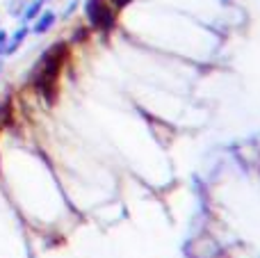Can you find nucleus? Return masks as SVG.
Wrapping results in <instances>:
<instances>
[{
  "mask_svg": "<svg viewBox=\"0 0 260 258\" xmlns=\"http://www.w3.org/2000/svg\"><path fill=\"white\" fill-rule=\"evenodd\" d=\"M105 3H108L114 12H119V9H123L126 5H130V0H105Z\"/></svg>",
  "mask_w": 260,
  "mask_h": 258,
  "instance_id": "7",
  "label": "nucleus"
},
{
  "mask_svg": "<svg viewBox=\"0 0 260 258\" xmlns=\"http://www.w3.org/2000/svg\"><path fill=\"white\" fill-rule=\"evenodd\" d=\"M27 32H30V27H27V25H23L21 30H16V32H14L12 41H7V46H5V55H12V53H16V48L23 44V39H25V37H27Z\"/></svg>",
  "mask_w": 260,
  "mask_h": 258,
  "instance_id": "3",
  "label": "nucleus"
},
{
  "mask_svg": "<svg viewBox=\"0 0 260 258\" xmlns=\"http://www.w3.org/2000/svg\"><path fill=\"white\" fill-rule=\"evenodd\" d=\"M76 7H78V0H73V3L67 7V12H64V16H71V14L76 12Z\"/></svg>",
  "mask_w": 260,
  "mask_h": 258,
  "instance_id": "9",
  "label": "nucleus"
},
{
  "mask_svg": "<svg viewBox=\"0 0 260 258\" xmlns=\"http://www.w3.org/2000/svg\"><path fill=\"white\" fill-rule=\"evenodd\" d=\"M85 14L89 18V25L94 30L112 32L117 25V12L110 7L105 0H87L85 3Z\"/></svg>",
  "mask_w": 260,
  "mask_h": 258,
  "instance_id": "2",
  "label": "nucleus"
},
{
  "mask_svg": "<svg viewBox=\"0 0 260 258\" xmlns=\"http://www.w3.org/2000/svg\"><path fill=\"white\" fill-rule=\"evenodd\" d=\"M5 46H7V32L0 30V53H5Z\"/></svg>",
  "mask_w": 260,
  "mask_h": 258,
  "instance_id": "8",
  "label": "nucleus"
},
{
  "mask_svg": "<svg viewBox=\"0 0 260 258\" xmlns=\"http://www.w3.org/2000/svg\"><path fill=\"white\" fill-rule=\"evenodd\" d=\"M67 57H69V44L67 41H55L39 59V67L35 71L32 85H35V89L48 103H53L55 96H57V80H59V73H62Z\"/></svg>",
  "mask_w": 260,
  "mask_h": 258,
  "instance_id": "1",
  "label": "nucleus"
},
{
  "mask_svg": "<svg viewBox=\"0 0 260 258\" xmlns=\"http://www.w3.org/2000/svg\"><path fill=\"white\" fill-rule=\"evenodd\" d=\"M89 39V27H78L76 32H73V37H71V41H69V44H82V41H87Z\"/></svg>",
  "mask_w": 260,
  "mask_h": 258,
  "instance_id": "5",
  "label": "nucleus"
},
{
  "mask_svg": "<svg viewBox=\"0 0 260 258\" xmlns=\"http://www.w3.org/2000/svg\"><path fill=\"white\" fill-rule=\"evenodd\" d=\"M41 5H44V0H35V3H32L30 7H27V12H25V23H27V21H32L35 16H39Z\"/></svg>",
  "mask_w": 260,
  "mask_h": 258,
  "instance_id": "6",
  "label": "nucleus"
},
{
  "mask_svg": "<svg viewBox=\"0 0 260 258\" xmlns=\"http://www.w3.org/2000/svg\"><path fill=\"white\" fill-rule=\"evenodd\" d=\"M53 23H55V12H46V14H41L39 18H37V25L32 27V30L37 32V35H44V32H48L50 27H53Z\"/></svg>",
  "mask_w": 260,
  "mask_h": 258,
  "instance_id": "4",
  "label": "nucleus"
}]
</instances>
